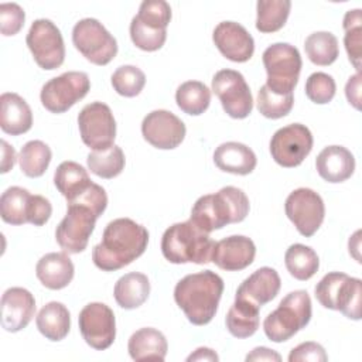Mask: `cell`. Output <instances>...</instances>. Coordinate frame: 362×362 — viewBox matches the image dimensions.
<instances>
[{
    "label": "cell",
    "instance_id": "cell-1",
    "mask_svg": "<svg viewBox=\"0 0 362 362\" xmlns=\"http://www.w3.org/2000/svg\"><path fill=\"white\" fill-rule=\"evenodd\" d=\"M66 215L55 229V240L66 253H81L86 249L98 218L107 206L103 187L92 184L72 201H66Z\"/></svg>",
    "mask_w": 362,
    "mask_h": 362
},
{
    "label": "cell",
    "instance_id": "cell-2",
    "mask_svg": "<svg viewBox=\"0 0 362 362\" xmlns=\"http://www.w3.org/2000/svg\"><path fill=\"white\" fill-rule=\"evenodd\" d=\"M148 230L130 218L110 221L102 240L93 246L92 260L103 272H115L140 257L147 249Z\"/></svg>",
    "mask_w": 362,
    "mask_h": 362
},
{
    "label": "cell",
    "instance_id": "cell-3",
    "mask_svg": "<svg viewBox=\"0 0 362 362\" xmlns=\"http://www.w3.org/2000/svg\"><path fill=\"white\" fill-rule=\"evenodd\" d=\"M223 280L212 270L182 277L174 287V300L194 325H206L218 311Z\"/></svg>",
    "mask_w": 362,
    "mask_h": 362
},
{
    "label": "cell",
    "instance_id": "cell-4",
    "mask_svg": "<svg viewBox=\"0 0 362 362\" xmlns=\"http://www.w3.org/2000/svg\"><path fill=\"white\" fill-rule=\"evenodd\" d=\"M249 209L250 204L246 194L240 188L228 185L215 194L199 197L191 209L189 219L199 229L211 233L229 223L242 222Z\"/></svg>",
    "mask_w": 362,
    "mask_h": 362
},
{
    "label": "cell",
    "instance_id": "cell-5",
    "mask_svg": "<svg viewBox=\"0 0 362 362\" xmlns=\"http://www.w3.org/2000/svg\"><path fill=\"white\" fill-rule=\"evenodd\" d=\"M215 242L191 219L177 222L165 229L161 238V253L174 264H206L212 259Z\"/></svg>",
    "mask_w": 362,
    "mask_h": 362
},
{
    "label": "cell",
    "instance_id": "cell-6",
    "mask_svg": "<svg viewBox=\"0 0 362 362\" xmlns=\"http://www.w3.org/2000/svg\"><path fill=\"white\" fill-rule=\"evenodd\" d=\"M311 298L305 290L288 293L279 307L267 314L263 321V331L273 342H286L303 329L311 320Z\"/></svg>",
    "mask_w": 362,
    "mask_h": 362
},
{
    "label": "cell",
    "instance_id": "cell-7",
    "mask_svg": "<svg viewBox=\"0 0 362 362\" xmlns=\"http://www.w3.org/2000/svg\"><path fill=\"white\" fill-rule=\"evenodd\" d=\"M267 72L266 86L279 95L293 93L303 66L298 49L288 42H274L262 55Z\"/></svg>",
    "mask_w": 362,
    "mask_h": 362
},
{
    "label": "cell",
    "instance_id": "cell-8",
    "mask_svg": "<svg viewBox=\"0 0 362 362\" xmlns=\"http://www.w3.org/2000/svg\"><path fill=\"white\" fill-rule=\"evenodd\" d=\"M72 42L95 65H107L117 54L116 38L96 18L79 20L72 28Z\"/></svg>",
    "mask_w": 362,
    "mask_h": 362
},
{
    "label": "cell",
    "instance_id": "cell-9",
    "mask_svg": "<svg viewBox=\"0 0 362 362\" xmlns=\"http://www.w3.org/2000/svg\"><path fill=\"white\" fill-rule=\"evenodd\" d=\"M90 89L88 74L68 71L45 82L41 88L40 99L42 106L51 113H64L76 102L83 99Z\"/></svg>",
    "mask_w": 362,
    "mask_h": 362
},
{
    "label": "cell",
    "instance_id": "cell-10",
    "mask_svg": "<svg viewBox=\"0 0 362 362\" xmlns=\"http://www.w3.org/2000/svg\"><path fill=\"white\" fill-rule=\"evenodd\" d=\"M37 65L45 71L59 68L65 59V44L59 28L48 18L35 20L25 37Z\"/></svg>",
    "mask_w": 362,
    "mask_h": 362
},
{
    "label": "cell",
    "instance_id": "cell-11",
    "mask_svg": "<svg viewBox=\"0 0 362 362\" xmlns=\"http://www.w3.org/2000/svg\"><path fill=\"white\" fill-rule=\"evenodd\" d=\"M78 127L85 146L93 151L107 150L115 144L116 120L103 102H90L78 115Z\"/></svg>",
    "mask_w": 362,
    "mask_h": 362
},
{
    "label": "cell",
    "instance_id": "cell-12",
    "mask_svg": "<svg viewBox=\"0 0 362 362\" xmlns=\"http://www.w3.org/2000/svg\"><path fill=\"white\" fill-rule=\"evenodd\" d=\"M314 144L310 129L301 123H291L279 129L270 139L272 158L284 168L300 165L311 153Z\"/></svg>",
    "mask_w": 362,
    "mask_h": 362
},
{
    "label": "cell",
    "instance_id": "cell-13",
    "mask_svg": "<svg viewBox=\"0 0 362 362\" xmlns=\"http://www.w3.org/2000/svg\"><path fill=\"white\" fill-rule=\"evenodd\" d=\"M212 92L219 98L225 113L245 119L253 110V98L245 76L235 69H221L212 78Z\"/></svg>",
    "mask_w": 362,
    "mask_h": 362
},
{
    "label": "cell",
    "instance_id": "cell-14",
    "mask_svg": "<svg viewBox=\"0 0 362 362\" xmlns=\"http://www.w3.org/2000/svg\"><path fill=\"white\" fill-rule=\"evenodd\" d=\"M284 211L298 233L305 238H311L320 229L325 216V205L321 195L305 187L288 194Z\"/></svg>",
    "mask_w": 362,
    "mask_h": 362
},
{
    "label": "cell",
    "instance_id": "cell-15",
    "mask_svg": "<svg viewBox=\"0 0 362 362\" xmlns=\"http://www.w3.org/2000/svg\"><path fill=\"white\" fill-rule=\"evenodd\" d=\"M78 324L85 342L96 351L107 349L116 338L115 314L105 303L86 304L79 313Z\"/></svg>",
    "mask_w": 362,
    "mask_h": 362
},
{
    "label": "cell",
    "instance_id": "cell-16",
    "mask_svg": "<svg viewBox=\"0 0 362 362\" xmlns=\"http://www.w3.org/2000/svg\"><path fill=\"white\" fill-rule=\"evenodd\" d=\"M185 124L170 110L157 109L141 122V134L147 143L160 150H173L185 139Z\"/></svg>",
    "mask_w": 362,
    "mask_h": 362
},
{
    "label": "cell",
    "instance_id": "cell-17",
    "mask_svg": "<svg viewBox=\"0 0 362 362\" xmlns=\"http://www.w3.org/2000/svg\"><path fill=\"white\" fill-rule=\"evenodd\" d=\"M212 41L219 52L232 62H246L253 57L255 40L236 21H222L212 33Z\"/></svg>",
    "mask_w": 362,
    "mask_h": 362
},
{
    "label": "cell",
    "instance_id": "cell-18",
    "mask_svg": "<svg viewBox=\"0 0 362 362\" xmlns=\"http://www.w3.org/2000/svg\"><path fill=\"white\" fill-rule=\"evenodd\" d=\"M256 256L253 240L243 235H232L215 242L211 262L226 272H239L250 266Z\"/></svg>",
    "mask_w": 362,
    "mask_h": 362
},
{
    "label": "cell",
    "instance_id": "cell-19",
    "mask_svg": "<svg viewBox=\"0 0 362 362\" xmlns=\"http://www.w3.org/2000/svg\"><path fill=\"white\" fill-rule=\"evenodd\" d=\"M1 327L7 332L24 329L35 314V298L23 287H10L1 296Z\"/></svg>",
    "mask_w": 362,
    "mask_h": 362
},
{
    "label": "cell",
    "instance_id": "cell-20",
    "mask_svg": "<svg viewBox=\"0 0 362 362\" xmlns=\"http://www.w3.org/2000/svg\"><path fill=\"white\" fill-rule=\"evenodd\" d=\"M281 280L273 267H260L246 277L236 290V298L246 300L259 308L272 301L280 291Z\"/></svg>",
    "mask_w": 362,
    "mask_h": 362
},
{
    "label": "cell",
    "instance_id": "cell-21",
    "mask_svg": "<svg viewBox=\"0 0 362 362\" xmlns=\"http://www.w3.org/2000/svg\"><path fill=\"white\" fill-rule=\"evenodd\" d=\"M315 168L320 177L327 182H344L351 178L355 171V157L344 146H328L317 156Z\"/></svg>",
    "mask_w": 362,
    "mask_h": 362
},
{
    "label": "cell",
    "instance_id": "cell-22",
    "mask_svg": "<svg viewBox=\"0 0 362 362\" xmlns=\"http://www.w3.org/2000/svg\"><path fill=\"white\" fill-rule=\"evenodd\" d=\"M35 274L44 287L61 290L72 281L75 267L66 252H51L37 262Z\"/></svg>",
    "mask_w": 362,
    "mask_h": 362
},
{
    "label": "cell",
    "instance_id": "cell-23",
    "mask_svg": "<svg viewBox=\"0 0 362 362\" xmlns=\"http://www.w3.org/2000/svg\"><path fill=\"white\" fill-rule=\"evenodd\" d=\"M33 126V112L24 98L14 92L0 96V127L4 133L20 136Z\"/></svg>",
    "mask_w": 362,
    "mask_h": 362
},
{
    "label": "cell",
    "instance_id": "cell-24",
    "mask_svg": "<svg viewBox=\"0 0 362 362\" xmlns=\"http://www.w3.org/2000/svg\"><path fill=\"white\" fill-rule=\"evenodd\" d=\"M214 163L223 173L247 175L256 168L257 158L255 151L246 144L239 141H226L215 148Z\"/></svg>",
    "mask_w": 362,
    "mask_h": 362
},
{
    "label": "cell",
    "instance_id": "cell-25",
    "mask_svg": "<svg viewBox=\"0 0 362 362\" xmlns=\"http://www.w3.org/2000/svg\"><path fill=\"white\" fill-rule=\"evenodd\" d=\"M127 351L133 361H164L168 351V344L161 331L151 327H144L132 334L127 342Z\"/></svg>",
    "mask_w": 362,
    "mask_h": 362
},
{
    "label": "cell",
    "instance_id": "cell-26",
    "mask_svg": "<svg viewBox=\"0 0 362 362\" xmlns=\"http://www.w3.org/2000/svg\"><path fill=\"white\" fill-rule=\"evenodd\" d=\"M113 296L117 305L124 310H134L140 307L150 296L148 277L139 272L126 273L116 281Z\"/></svg>",
    "mask_w": 362,
    "mask_h": 362
},
{
    "label": "cell",
    "instance_id": "cell-27",
    "mask_svg": "<svg viewBox=\"0 0 362 362\" xmlns=\"http://www.w3.org/2000/svg\"><path fill=\"white\" fill-rule=\"evenodd\" d=\"M38 331L49 341L64 339L71 328V314L59 301L47 303L35 318Z\"/></svg>",
    "mask_w": 362,
    "mask_h": 362
},
{
    "label": "cell",
    "instance_id": "cell-28",
    "mask_svg": "<svg viewBox=\"0 0 362 362\" xmlns=\"http://www.w3.org/2000/svg\"><path fill=\"white\" fill-rule=\"evenodd\" d=\"M54 184L66 201H72L85 192L93 182L81 164L75 161H62L54 173Z\"/></svg>",
    "mask_w": 362,
    "mask_h": 362
},
{
    "label": "cell",
    "instance_id": "cell-29",
    "mask_svg": "<svg viewBox=\"0 0 362 362\" xmlns=\"http://www.w3.org/2000/svg\"><path fill=\"white\" fill-rule=\"evenodd\" d=\"M259 311L260 308L246 300L236 298L232 307L229 308L225 324L230 335L235 338H249L259 328Z\"/></svg>",
    "mask_w": 362,
    "mask_h": 362
},
{
    "label": "cell",
    "instance_id": "cell-30",
    "mask_svg": "<svg viewBox=\"0 0 362 362\" xmlns=\"http://www.w3.org/2000/svg\"><path fill=\"white\" fill-rule=\"evenodd\" d=\"M284 264L287 272L297 280H310L320 267V259L315 250L303 243L288 246L284 253Z\"/></svg>",
    "mask_w": 362,
    "mask_h": 362
},
{
    "label": "cell",
    "instance_id": "cell-31",
    "mask_svg": "<svg viewBox=\"0 0 362 362\" xmlns=\"http://www.w3.org/2000/svg\"><path fill=\"white\" fill-rule=\"evenodd\" d=\"M31 195L23 187H8L0 197V216L6 223L23 225L28 222Z\"/></svg>",
    "mask_w": 362,
    "mask_h": 362
},
{
    "label": "cell",
    "instance_id": "cell-32",
    "mask_svg": "<svg viewBox=\"0 0 362 362\" xmlns=\"http://www.w3.org/2000/svg\"><path fill=\"white\" fill-rule=\"evenodd\" d=\"M177 106L187 115L199 116L211 103V89L199 81L182 82L175 90Z\"/></svg>",
    "mask_w": 362,
    "mask_h": 362
},
{
    "label": "cell",
    "instance_id": "cell-33",
    "mask_svg": "<svg viewBox=\"0 0 362 362\" xmlns=\"http://www.w3.org/2000/svg\"><path fill=\"white\" fill-rule=\"evenodd\" d=\"M51 158L52 153L48 144L41 140H30L18 153L20 170L30 178H38L47 171Z\"/></svg>",
    "mask_w": 362,
    "mask_h": 362
},
{
    "label": "cell",
    "instance_id": "cell-34",
    "mask_svg": "<svg viewBox=\"0 0 362 362\" xmlns=\"http://www.w3.org/2000/svg\"><path fill=\"white\" fill-rule=\"evenodd\" d=\"M304 49L308 59L320 66L331 65L339 55L338 38L329 31H315L304 41Z\"/></svg>",
    "mask_w": 362,
    "mask_h": 362
},
{
    "label": "cell",
    "instance_id": "cell-35",
    "mask_svg": "<svg viewBox=\"0 0 362 362\" xmlns=\"http://www.w3.org/2000/svg\"><path fill=\"white\" fill-rule=\"evenodd\" d=\"M290 8V0H259L256 3V28L264 34L281 30L288 18Z\"/></svg>",
    "mask_w": 362,
    "mask_h": 362
},
{
    "label": "cell",
    "instance_id": "cell-36",
    "mask_svg": "<svg viewBox=\"0 0 362 362\" xmlns=\"http://www.w3.org/2000/svg\"><path fill=\"white\" fill-rule=\"evenodd\" d=\"M86 164L92 174L105 180H110L123 171L126 158L123 150L113 144L107 150L89 153L86 157Z\"/></svg>",
    "mask_w": 362,
    "mask_h": 362
},
{
    "label": "cell",
    "instance_id": "cell-37",
    "mask_svg": "<svg viewBox=\"0 0 362 362\" xmlns=\"http://www.w3.org/2000/svg\"><path fill=\"white\" fill-rule=\"evenodd\" d=\"M342 27L345 30L344 45L348 58L356 72H361V45H362V16L361 8L348 10L344 16Z\"/></svg>",
    "mask_w": 362,
    "mask_h": 362
},
{
    "label": "cell",
    "instance_id": "cell-38",
    "mask_svg": "<svg viewBox=\"0 0 362 362\" xmlns=\"http://www.w3.org/2000/svg\"><path fill=\"white\" fill-rule=\"evenodd\" d=\"M294 105L293 93L279 95L272 92L266 85L260 86L257 92L256 106L260 115L267 119H280L287 116Z\"/></svg>",
    "mask_w": 362,
    "mask_h": 362
},
{
    "label": "cell",
    "instance_id": "cell-39",
    "mask_svg": "<svg viewBox=\"0 0 362 362\" xmlns=\"http://www.w3.org/2000/svg\"><path fill=\"white\" fill-rule=\"evenodd\" d=\"M361 303L362 281L358 277L348 276L339 288L335 311H341L346 318L358 321L361 320Z\"/></svg>",
    "mask_w": 362,
    "mask_h": 362
},
{
    "label": "cell",
    "instance_id": "cell-40",
    "mask_svg": "<svg viewBox=\"0 0 362 362\" xmlns=\"http://www.w3.org/2000/svg\"><path fill=\"white\" fill-rule=\"evenodd\" d=\"M110 81L116 93L124 98H134L143 90L146 75L139 66L122 65L112 74Z\"/></svg>",
    "mask_w": 362,
    "mask_h": 362
},
{
    "label": "cell",
    "instance_id": "cell-41",
    "mask_svg": "<svg viewBox=\"0 0 362 362\" xmlns=\"http://www.w3.org/2000/svg\"><path fill=\"white\" fill-rule=\"evenodd\" d=\"M134 17L151 30L167 31L171 20V7L164 0H144Z\"/></svg>",
    "mask_w": 362,
    "mask_h": 362
},
{
    "label": "cell",
    "instance_id": "cell-42",
    "mask_svg": "<svg viewBox=\"0 0 362 362\" xmlns=\"http://www.w3.org/2000/svg\"><path fill=\"white\" fill-rule=\"evenodd\" d=\"M335 92V81L325 72H314L305 81V95L311 102L317 105L329 103L334 99Z\"/></svg>",
    "mask_w": 362,
    "mask_h": 362
},
{
    "label": "cell",
    "instance_id": "cell-43",
    "mask_svg": "<svg viewBox=\"0 0 362 362\" xmlns=\"http://www.w3.org/2000/svg\"><path fill=\"white\" fill-rule=\"evenodd\" d=\"M129 30H130V38H132L133 44L139 49H143L147 52L160 49L167 40V31L151 30V28L143 25L136 17L132 18Z\"/></svg>",
    "mask_w": 362,
    "mask_h": 362
},
{
    "label": "cell",
    "instance_id": "cell-44",
    "mask_svg": "<svg viewBox=\"0 0 362 362\" xmlns=\"http://www.w3.org/2000/svg\"><path fill=\"white\" fill-rule=\"evenodd\" d=\"M348 277V274L341 273V272H331L327 273L315 286L314 293L315 298L318 303L328 308V310H335L337 308V298L339 288L344 283V280Z\"/></svg>",
    "mask_w": 362,
    "mask_h": 362
},
{
    "label": "cell",
    "instance_id": "cell-45",
    "mask_svg": "<svg viewBox=\"0 0 362 362\" xmlns=\"http://www.w3.org/2000/svg\"><path fill=\"white\" fill-rule=\"evenodd\" d=\"M25 13L17 3L0 4V31L3 35H16L24 25Z\"/></svg>",
    "mask_w": 362,
    "mask_h": 362
},
{
    "label": "cell",
    "instance_id": "cell-46",
    "mask_svg": "<svg viewBox=\"0 0 362 362\" xmlns=\"http://www.w3.org/2000/svg\"><path fill=\"white\" fill-rule=\"evenodd\" d=\"M303 361H311V362H325L328 361V355L322 345L307 341L290 351L288 362H303Z\"/></svg>",
    "mask_w": 362,
    "mask_h": 362
},
{
    "label": "cell",
    "instance_id": "cell-47",
    "mask_svg": "<svg viewBox=\"0 0 362 362\" xmlns=\"http://www.w3.org/2000/svg\"><path fill=\"white\" fill-rule=\"evenodd\" d=\"M52 215V205L48 198L34 194L30 199V208H28V223H33L34 226H42L48 222V219Z\"/></svg>",
    "mask_w": 362,
    "mask_h": 362
},
{
    "label": "cell",
    "instance_id": "cell-48",
    "mask_svg": "<svg viewBox=\"0 0 362 362\" xmlns=\"http://www.w3.org/2000/svg\"><path fill=\"white\" fill-rule=\"evenodd\" d=\"M345 96L355 109H361V72L352 75L345 85Z\"/></svg>",
    "mask_w": 362,
    "mask_h": 362
},
{
    "label": "cell",
    "instance_id": "cell-49",
    "mask_svg": "<svg viewBox=\"0 0 362 362\" xmlns=\"http://www.w3.org/2000/svg\"><path fill=\"white\" fill-rule=\"evenodd\" d=\"M247 362L249 361H272V362H280L281 361V355L270 348L266 346H256L255 349H252L250 354L246 355L245 358Z\"/></svg>",
    "mask_w": 362,
    "mask_h": 362
},
{
    "label": "cell",
    "instance_id": "cell-50",
    "mask_svg": "<svg viewBox=\"0 0 362 362\" xmlns=\"http://www.w3.org/2000/svg\"><path fill=\"white\" fill-rule=\"evenodd\" d=\"M16 160H18V157H16V151L14 147L10 146L6 140H1V174L8 173L13 167Z\"/></svg>",
    "mask_w": 362,
    "mask_h": 362
},
{
    "label": "cell",
    "instance_id": "cell-51",
    "mask_svg": "<svg viewBox=\"0 0 362 362\" xmlns=\"http://www.w3.org/2000/svg\"><path fill=\"white\" fill-rule=\"evenodd\" d=\"M188 362H192V361H208V362H216L219 361V356L216 355V352L211 348H206V346H199L197 348L191 355H188L187 358Z\"/></svg>",
    "mask_w": 362,
    "mask_h": 362
},
{
    "label": "cell",
    "instance_id": "cell-52",
    "mask_svg": "<svg viewBox=\"0 0 362 362\" xmlns=\"http://www.w3.org/2000/svg\"><path fill=\"white\" fill-rule=\"evenodd\" d=\"M359 235H361V232L356 230L352 235V238H349V242H348L349 255H352L358 263H361V257H359Z\"/></svg>",
    "mask_w": 362,
    "mask_h": 362
}]
</instances>
